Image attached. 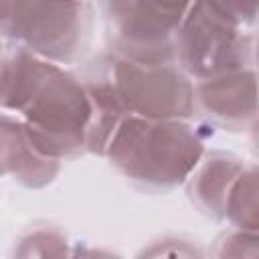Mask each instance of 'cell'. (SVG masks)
<instances>
[{"instance_id": "1", "label": "cell", "mask_w": 259, "mask_h": 259, "mask_svg": "<svg viewBox=\"0 0 259 259\" xmlns=\"http://www.w3.org/2000/svg\"><path fill=\"white\" fill-rule=\"evenodd\" d=\"M0 107L18 113L34 148L55 160L85 150L91 101L71 71L20 45L0 57Z\"/></svg>"}, {"instance_id": "2", "label": "cell", "mask_w": 259, "mask_h": 259, "mask_svg": "<svg viewBox=\"0 0 259 259\" xmlns=\"http://www.w3.org/2000/svg\"><path fill=\"white\" fill-rule=\"evenodd\" d=\"M103 156L125 178L172 188L190 176L204 156V142L186 119H148L125 115Z\"/></svg>"}, {"instance_id": "3", "label": "cell", "mask_w": 259, "mask_h": 259, "mask_svg": "<svg viewBox=\"0 0 259 259\" xmlns=\"http://www.w3.org/2000/svg\"><path fill=\"white\" fill-rule=\"evenodd\" d=\"M87 0H0V34L59 65L73 63L91 34Z\"/></svg>"}, {"instance_id": "4", "label": "cell", "mask_w": 259, "mask_h": 259, "mask_svg": "<svg viewBox=\"0 0 259 259\" xmlns=\"http://www.w3.org/2000/svg\"><path fill=\"white\" fill-rule=\"evenodd\" d=\"M99 65L125 115L148 119L194 115V83L176 63H142L113 55L99 59Z\"/></svg>"}, {"instance_id": "5", "label": "cell", "mask_w": 259, "mask_h": 259, "mask_svg": "<svg viewBox=\"0 0 259 259\" xmlns=\"http://www.w3.org/2000/svg\"><path fill=\"white\" fill-rule=\"evenodd\" d=\"M206 0H192L174 36V63L194 81L253 67V36Z\"/></svg>"}, {"instance_id": "6", "label": "cell", "mask_w": 259, "mask_h": 259, "mask_svg": "<svg viewBox=\"0 0 259 259\" xmlns=\"http://www.w3.org/2000/svg\"><path fill=\"white\" fill-rule=\"evenodd\" d=\"M192 0H105L115 55L142 63H174V36Z\"/></svg>"}, {"instance_id": "7", "label": "cell", "mask_w": 259, "mask_h": 259, "mask_svg": "<svg viewBox=\"0 0 259 259\" xmlns=\"http://www.w3.org/2000/svg\"><path fill=\"white\" fill-rule=\"evenodd\" d=\"M194 103H200L206 117L227 130H243L255 123L257 81L255 69L225 71L194 83Z\"/></svg>"}, {"instance_id": "8", "label": "cell", "mask_w": 259, "mask_h": 259, "mask_svg": "<svg viewBox=\"0 0 259 259\" xmlns=\"http://www.w3.org/2000/svg\"><path fill=\"white\" fill-rule=\"evenodd\" d=\"M59 168V160L34 148L22 119L0 113V176H10L28 188H42L55 180Z\"/></svg>"}, {"instance_id": "9", "label": "cell", "mask_w": 259, "mask_h": 259, "mask_svg": "<svg viewBox=\"0 0 259 259\" xmlns=\"http://www.w3.org/2000/svg\"><path fill=\"white\" fill-rule=\"evenodd\" d=\"M245 168V162L227 152H212L196 164L186 178L188 194L200 210L214 219H225V202L229 190Z\"/></svg>"}, {"instance_id": "10", "label": "cell", "mask_w": 259, "mask_h": 259, "mask_svg": "<svg viewBox=\"0 0 259 259\" xmlns=\"http://www.w3.org/2000/svg\"><path fill=\"white\" fill-rule=\"evenodd\" d=\"M225 219L233 223L235 229L257 231L259 214H257V172L255 166H247L235 178L227 202H225Z\"/></svg>"}, {"instance_id": "11", "label": "cell", "mask_w": 259, "mask_h": 259, "mask_svg": "<svg viewBox=\"0 0 259 259\" xmlns=\"http://www.w3.org/2000/svg\"><path fill=\"white\" fill-rule=\"evenodd\" d=\"M22 249L18 255H65L67 253V237L55 229H38L32 231L26 239L20 241Z\"/></svg>"}, {"instance_id": "12", "label": "cell", "mask_w": 259, "mask_h": 259, "mask_svg": "<svg viewBox=\"0 0 259 259\" xmlns=\"http://www.w3.org/2000/svg\"><path fill=\"white\" fill-rule=\"evenodd\" d=\"M206 2L241 26L255 22L257 0H206Z\"/></svg>"}, {"instance_id": "13", "label": "cell", "mask_w": 259, "mask_h": 259, "mask_svg": "<svg viewBox=\"0 0 259 259\" xmlns=\"http://www.w3.org/2000/svg\"><path fill=\"white\" fill-rule=\"evenodd\" d=\"M2 51H4V49H2V45H0V57H2Z\"/></svg>"}]
</instances>
